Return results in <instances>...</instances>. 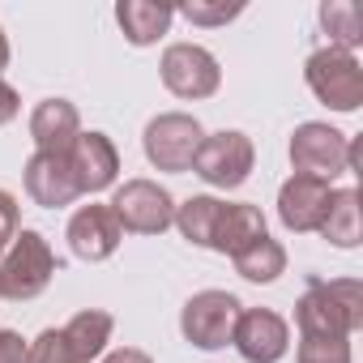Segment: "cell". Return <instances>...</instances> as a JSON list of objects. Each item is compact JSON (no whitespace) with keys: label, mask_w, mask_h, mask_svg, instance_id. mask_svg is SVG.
<instances>
[{"label":"cell","mask_w":363,"mask_h":363,"mask_svg":"<svg viewBox=\"0 0 363 363\" xmlns=\"http://www.w3.org/2000/svg\"><path fill=\"white\" fill-rule=\"evenodd\" d=\"M179 18H189L193 26H227V22H235L240 13H244V5H223V0H189V5H179L175 9Z\"/></svg>","instance_id":"cell-24"},{"label":"cell","mask_w":363,"mask_h":363,"mask_svg":"<svg viewBox=\"0 0 363 363\" xmlns=\"http://www.w3.org/2000/svg\"><path fill=\"white\" fill-rule=\"evenodd\" d=\"M82 133V116L69 99H43L35 103L30 111V137H35V150L43 154H65Z\"/></svg>","instance_id":"cell-15"},{"label":"cell","mask_w":363,"mask_h":363,"mask_svg":"<svg viewBox=\"0 0 363 363\" xmlns=\"http://www.w3.org/2000/svg\"><path fill=\"white\" fill-rule=\"evenodd\" d=\"M218 210H223L218 197H189V201H179V206H175V223H171V227H179V235H184L189 244L210 248V235H214Z\"/></svg>","instance_id":"cell-22"},{"label":"cell","mask_w":363,"mask_h":363,"mask_svg":"<svg viewBox=\"0 0 363 363\" xmlns=\"http://www.w3.org/2000/svg\"><path fill=\"white\" fill-rule=\"evenodd\" d=\"M231 265H235V274H240V278H248V282L265 286V282H278V278L286 274V248H282L278 240L261 235V240H252L244 252H235V257H231Z\"/></svg>","instance_id":"cell-19"},{"label":"cell","mask_w":363,"mask_h":363,"mask_svg":"<svg viewBox=\"0 0 363 363\" xmlns=\"http://www.w3.org/2000/svg\"><path fill=\"white\" fill-rule=\"evenodd\" d=\"M261 235H269V231H265V214L257 206H248V201H223L214 235H210V252L235 257V252H244Z\"/></svg>","instance_id":"cell-16"},{"label":"cell","mask_w":363,"mask_h":363,"mask_svg":"<svg viewBox=\"0 0 363 363\" xmlns=\"http://www.w3.org/2000/svg\"><path fill=\"white\" fill-rule=\"evenodd\" d=\"M201 141H206V128L189 111H162L141 133V150H145L150 167L175 171V175L179 171H193V158H197Z\"/></svg>","instance_id":"cell-4"},{"label":"cell","mask_w":363,"mask_h":363,"mask_svg":"<svg viewBox=\"0 0 363 363\" xmlns=\"http://www.w3.org/2000/svg\"><path fill=\"white\" fill-rule=\"evenodd\" d=\"M231 346L244 363H278L291 350V325L274 308H244L231 333Z\"/></svg>","instance_id":"cell-10"},{"label":"cell","mask_w":363,"mask_h":363,"mask_svg":"<svg viewBox=\"0 0 363 363\" xmlns=\"http://www.w3.org/2000/svg\"><path fill=\"white\" fill-rule=\"evenodd\" d=\"M320 235L333 248H354L359 244V193L354 189H333V201L320 218Z\"/></svg>","instance_id":"cell-21"},{"label":"cell","mask_w":363,"mask_h":363,"mask_svg":"<svg viewBox=\"0 0 363 363\" xmlns=\"http://www.w3.org/2000/svg\"><path fill=\"white\" fill-rule=\"evenodd\" d=\"M111 329H116V316L103 312V308H86V312H77V316H69L60 325V333H65V342H69L77 363H94L99 354H107Z\"/></svg>","instance_id":"cell-18"},{"label":"cell","mask_w":363,"mask_h":363,"mask_svg":"<svg viewBox=\"0 0 363 363\" xmlns=\"http://www.w3.org/2000/svg\"><path fill=\"white\" fill-rule=\"evenodd\" d=\"M26 363H77L60 329H43L35 342H26Z\"/></svg>","instance_id":"cell-25"},{"label":"cell","mask_w":363,"mask_h":363,"mask_svg":"<svg viewBox=\"0 0 363 363\" xmlns=\"http://www.w3.org/2000/svg\"><path fill=\"white\" fill-rule=\"evenodd\" d=\"M295 363H354V354H350V337H316V333H299Z\"/></svg>","instance_id":"cell-23"},{"label":"cell","mask_w":363,"mask_h":363,"mask_svg":"<svg viewBox=\"0 0 363 363\" xmlns=\"http://www.w3.org/2000/svg\"><path fill=\"white\" fill-rule=\"evenodd\" d=\"M60 274V261L52 252V244L43 240V231L22 227L9 244V252L0 257V303H26L39 299L48 291V282Z\"/></svg>","instance_id":"cell-2"},{"label":"cell","mask_w":363,"mask_h":363,"mask_svg":"<svg viewBox=\"0 0 363 363\" xmlns=\"http://www.w3.org/2000/svg\"><path fill=\"white\" fill-rule=\"evenodd\" d=\"M171 18H175V5H167V0H120L116 5V22L133 48L158 43L171 30Z\"/></svg>","instance_id":"cell-17"},{"label":"cell","mask_w":363,"mask_h":363,"mask_svg":"<svg viewBox=\"0 0 363 363\" xmlns=\"http://www.w3.org/2000/svg\"><path fill=\"white\" fill-rule=\"evenodd\" d=\"M18 111H22V94L0 77V124H9V120H18Z\"/></svg>","instance_id":"cell-28"},{"label":"cell","mask_w":363,"mask_h":363,"mask_svg":"<svg viewBox=\"0 0 363 363\" xmlns=\"http://www.w3.org/2000/svg\"><path fill=\"white\" fill-rule=\"evenodd\" d=\"M65 240H69V252H73L77 261H90V265H99V261L116 257V248L124 244V227L116 223L111 206H99V201H90V206L73 210Z\"/></svg>","instance_id":"cell-11"},{"label":"cell","mask_w":363,"mask_h":363,"mask_svg":"<svg viewBox=\"0 0 363 363\" xmlns=\"http://www.w3.org/2000/svg\"><path fill=\"white\" fill-rule=\"evenodd\" d=\"M69 171L77 179V193H103L120 179V150L107 133H77V141L65 150Z\"/></svg>","instance_id":"cell-12"},{"label":"cell","mask_w":363,"mask_h":363,"mask_svg":"<svg viewBox=\"0 0 363 363\" xmlns=\"http://www.w3.org/2000/svg\"><path fill=\"white\" fill-rule=\"evenodd\" d=\"M303 82L329 111L346 116V111H359V103H363V69H359L354 52L316 48L303 65Z\"/></svg>","instance_id":"cell-3"},{"label":"cell","mask_w":363,"mask_h":363,"mask_svg":"<svg viewBox=\"0 0 363 363\" xmlns=\"http://www.w3.org/2000/svg\"><path fill=\"white\" fill-rule=\"evenodd\" d=\"M107 206H111L116 223L124 227V235H162L175 223V197L158 179H145V175L124 179Z\"/></svg>","instance_id":"cell-5"},{"label":"cell","mask_w":363,"mask_h":363,"mask_svg":"<svg viewBox=\"0 0 363 363\" xmlns=\"http://www.w3.org/2000/svg\"><path fill=\"white\" fill-rule=\"evenodd\" d=\"M299 333L316 337H350L363 329V282L359 278H308L295 303Z\"/></svg>","instance_id":"cell-1"},{"label":"cell","mask_w":363,"mask_h":363,"mask_svg":"<svg viewBox=\"0 0 363 363\" xmlns=\"http://www.w3.org/2000/svg\"><path fill=\"white\" fill-rule=\"evenodd\" d=\"M252 162H257V150H252L248 133L218 128V133H210L201 141V150L193 158V171L206 179L210 189H240L252 175Z\"/></svg>","instance_id":"cell-8"},{"label":"cell","mask_w":363,"mask_h":363,"mask_svg":"<svg viewBox=\"0 0 363 363\" xmlns=\"http://www.w3.org/2000/svg\"><path fill=\"white\" fill-rule=\"evenodd\" d=\"M158 73L175 99H193V103L218 94V86H223V69H218L214 52H206L201 43H171L158 60Z\"/></svg>","instance_id":"cell-9"},{"label":"cell","mask_w":363,"mask_h":363,"mask_svg":"<svg viewBox=\"0 0 363 363\" xmlns=\"http://www.w3.org/2000/svg\"><path fill=\"white\" fill-rule=\"evenodd\" d=\"M9 65V39H5V30H0V69Z\"/></svg>","instance_id":"cell-30"},{"label":"cell","mask_w":363,"mask_h":363,"mask_svg":"<svg viewBox=\"0 0 363 363\" xmlns=\"http://www.w3.org/2000/svg\"><path fill=\"white\" fill-rule=\"evenodd\" d=\"M103 363H154V359L145 350H137V346H120V350H107Z\"/></svg>","instance_id":"cell-29"},{"label":"cell","mask_w":363,"mask_h":363,"mask_svg":"<svg viewBox=\"0 0 363 363\" xmlns=\"http://www.w3.org/2000/svg\"><path fill=\"white\" fill-rule=\"evenodd\" d=\"M0 363H26V337L18 329H0Z\"/></svg>","instance_id":"cell-27"},{"label":"cell","mask_w":363,"mask_h":363,"mask_svg":"<svg viewBox=\"0 0 363 363\" xmlns=\"http://www.w3.org/2000/svg\"><path fill=\"white\" fill-rule=\"evenodd\" d=\"M22 231V210H18V197L9 189H0V257L9 252L13 235Z\"/></svg>","instance_id":"cell-26"},{"label":"cell","mask_w":363,"mask_h":363,"mask_svg":"<svg viewBox=\"0 0 363 363\" xmlns=\"http://www.w3.org/2000/svg\"><path fill=\"white\" fill-rule=\"evenodd\" d=\"M240 312H244V303L231 291H197L184 303V312H179V333L197 350H223V346H231Z\"/></svg>","instance_id":"cell-6"},{"label":"cell","mask_w":363,"mask_h":363,"mask_svg":"<svg viewBox=\"0 0 363 363\" xmlns=\"http://www.w3.org/2000/svg\"><path fill=\"white\" fill-rule=\"evenodd\" d=\"M320 30L329 35L325 48H337V52H354L363 43V13L354 0H325L320 5Z\"/></svg>","instance_id":"cell-20"},{"label":"cell","mask_w":363,"mask_h":363,"mask_svg":"<svg viewBox=\"0 0 363 363\" xmlns=\"http://www.w3.org/2000/svg\"><path fill=\"white\" fill-rule=\"evenodd\" d=\"M22 184H26V197H30L35 206H43V210H65V206H73V201L82 197L65 154H43V150H35V154L26 158Z\"/></svg>","instance_id":"cell-13"},{"label":"cell","mask_w":363,"mask_h":363,"mask_svg":"<svg viewBox=\"0 0 363 363\" xmlns=\"http://www.w3.org/2000/svg\"><path fill=\"white\" fill-rule=\"evenodd\" d=\"M329 201H333V184L312 179V175H291L278 193V218H282L286 231L308 235V231H320V218H325Z\"/></svg>","instance_id":"cell-14"},{"label":"cell","mask_w":363,"mask_h":363,"mask_svg":"<svg viewBox=\"0 0 363 363\" xmlns=\"http://www.w3.org/2000/svg\"><path fill=\"white\" fill-rule=\"evenodd\" d=\"M346 154H350V137L337 133L333 124H320V120H308L291 133V167L295 175H312V179H325L333 184L337 175H346Z\"/></svg>","instance_id":"cell-7"}]
</instances>
